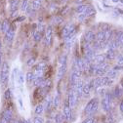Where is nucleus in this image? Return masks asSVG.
Here are the masks:
<instances>
[{"label": "nucleus", "mask_w": 123, "mask_h": 123, "mask_svg": "<svg viewBox=\"0 0 123 123\" xmlns=\"http://www.w3.org/2000/svg\"><path fill=\"white\" fill-rule=\"evenodd\" d=\"M98 109H99V101H98V99L93 98V99H91L88 102V104L86 105L84 111L88 115H93L94 113L97 112Z\"/></svg>", "instance_id": "1"}, {"label": "nucleus", "mask_w": 123, "mask_h": 123, "mask_svg": "<svg viewBox=\"0 0 123 123\" xmlns=\"http://www.w3.org/2000/svg\"><path fill=\"white\" fill-rule=\"evenodd\" d=\"M9 79V65L7 62H3L0 70V84L4 86Z\"/></svg>", "instance_id": "2"}, {"label": "nucleus", "mask_w": 123, "mask_h": 123, "mask_svg": "<svg viewBox=\"0 0 123 123\" xmlns=\"http://www.w3.org/2000/svg\"><path fill=\"white\" fill-rule=\"evenodd\" d=\"M67 56L66 55H63L61 56L60 58V61H59V68H58V79H62L63 78V76L65 75L66 71H67Z\"/></svg>", "instance_id": "3"}, {"label": "nucleus", "mask_w": 123, "mask_h": 123, "mask_svg": "<svg viewBox=\"0 0 123 123\" xmlns=\"http://www.w3.org/2000/svg\"><path fill=\"white\" fill-rule=\"evenodd\" d=\"M111 104V95L110 93H105V97L102 100V110L105 112H110Z\"/></svg>", "instance_id": "4"}, {"label": "nucleus", "mask_w": 123, "mask_h": 123, "mask_svg": "<svg viewBox=\"0 0 123 123\" xmlns=\"http://www.w3.org/2000/svg\"><path fill=\"white\" fill-rule=\"evenodd\" d=\"M68 102L69 104V106L71 109L75 107V105H77V102H78V97H77V94L76 92L74 91L73 88H71L68 92Z\"/></svg>", "instance_id": "5"}, {"label": "nucleus", "mask_w": 123, "mask_h": 123, "mask_svg": "<svg viewBox=\"0 0 123 123\" xmlns=\"http://www.w3.org/2000/svg\"><path fill=\"white\" fill-rule=\"evenodd\" d=\"M80 75H81V71L74 67L72 71H71V75H70V84H71V88H73L75 86V84L78 82V80L80 79Z\"/></svg>", "instance_id": "6"}, {"label": "nucleus", "mask_w": 123, "mask_h": 123, "mask_svg": "<svg viewBox=\"0 0 123 123\" xmlns=\"http://www.w3.org/2000/svg\"><path fill=\"white\" fill-rule=\"evenodd\" d=\"M14 36H15V26L11 25L10 28L8 29V31L5 33V40L8 45L12 44V42L14 40Z\"/></svg>", "instance_id": "7"}, {"label": "nucleus", "mask_w": 123, "mask_h": 123, "mask_svg": "<svg viewBox=\"0 0 123 123\" xmlns=\"http://www.w3.org/2000/svg\"><path fill=\"white\" fill-rule=\"evenodd\" d=\"M107 70H109V65L105 62V63H103L101 65H98V68H97V70H96L95 74L98 75V76H104L106 73Z\"/></svg>", "instance_id": "8"}, {"label": "nucleus", "mask_w": 123, "mask_h": 123, "mask_svg": "<svg viewBox=\"0 0 123 123\" xmlns=\"http://www.w3.org/2000/svg\"><path fill=\"white\" fill-rule=\"evenodd\" d=\"M64 115L67 118V120L70 121L72 118V113H71V107L69 106L68 102H65V105H64Z\"/></svg>", "instance_id": "9"}, {"label": "nucleus", "mask_w": 123, "mask_h": 123, "mask_svg": "<svg viewBox=\"0 0 123 123\" xmlns=\"http://www.w3.org/2000/svg\"><path fill=\"white\" fill-rule=\"evenodd\" d=\"M93 14H95V10H94V8L92 7V6H90L87 11H85L84 13H82V14L79 15V16H78V20L79 21H85L86 18L90 17L91 15H93Z\"/></svg>", "instance_id": "10"}, {"label": "nucleus", "mask_w": 123, "mask_h": 123, "mask_svg": "<svg viewBox=\"0 0 123 123\" xmlns=\"http://www.w3.org/2000/svg\"><path fill=\"white\" fill-rule=\"evenodd\" d=\"M45 30V44L47 46H50L52 43V26H48Z\"/></svg>", "instance_id": "11"}, {"label": "nucleus", "mask_w": 123, "mask_h": 123, "mask_svg": "<svg viewBox=\"0 0 123 123\" xmlns=\"http://www.w3.org/2000/svg\"><path fill=\"white\" fill-rule=\"evenodd\" d=\"M83 85H84V82H83V80H81V79H79L78 80V82L75 84V86L73 87V89H74V91L76 92V94H77V97L78 98H80V97H82V91H83Z\"/></svg>", "instance_id": "12"}, {"label": "nucleus", "mask_w": 123, "mask_h": 123, "mask_svg": "<svg viewBox=\"0 0 123 123\" xmlns=\"http://www.w3.org/2000/svg\"><path fill=\"white\" fill-rule=\"evenodd\" d=\"M74 31H75V26H74V25L68 24V25H67L63 28V36H64V37H67L68 35H69L70 33H72V32H74Z\"/></svg>", "instance_id": "13"}, {"label": "nucleus", "mask_w": 123, "mask_h": 123, "mask_svg": "<svg viewBox=\"0 0 123 123\" xmlns=\"http://www.w3.org/2000/svg\"><path fill=\"white\" fill-rule=\"evenodd\" d=\"M45 68H46V63H40L39 65H37L35 67V69H34V72H33L34 77H36V76H41Z\"/></svg>", "instance_id": "14"}, {"label": "nucleus", "mask_w": 123, "mask_h": 123, "mask_svg": "<svg viewBox=\"0 0 123 123\" xmlns=\"http://www.w3.org/2000/svg\"><path fill=\"white\" fill-rule=\"evenodd\" d=\"M95 36H96V34L92 31V30H88L84 34V40L86 43H92L95 41Z\"/></svg>", "instance_id": "15"}, {"label": "nucleus", "mask_w": 123, "mask_h": 123, "mask_svg": "<svg viewBox=\"0 0 123 123\" xmlns=\"http://www.w3.org/2000/svg\"><path fill=\"white\" fill-rule=\"evenodd\" d=\"M105 55L103 54H98L94 57L93 61H92V64H95V65H101L103 63H105Z\"/></svg>", "instance_id": "16"}, {"label": "nucleus", "mask_w": 123, "mask_h": 123, "mask_svg": "<svg viewBox=\"0 0 123 123\" xmlns=\"http://www.w3.org/2000/svg\"><path fill=\"white\" fill-rule=\"evenodd\" d=\"M95 41H98V42H101V43L105 41V30H100V31H98V33L95 36Z\"/></svg>", "instance_id": "17"}, {"label": "nucleus", "mask_w": 123, "mask_h": 123, "mask_svg": "<svg viewBox=\"0 0 123 123\" xmlns=\"http://www.w3.org/2000/svg\"><path fill=\"white\" fill-rule=\"evenodd\" d=\"M2 117H3L4 119H6L8 122H9L10 120H12V117H13V112H12V111H11L10 109H6V110L3 111V113H2Z\"/></svg>", "instance_id": "18"}, {"label": "nucleus", "mask_w": 123, "mask_h": 123, "mask_svg": "<svg viewBox=\"0 0 123 123\" xmlns=\"http://www.w3.org/2000/svg\"><path fill=\"white\" fill-rule=\"evenodd\" d=\"M90 7V5H86V4H79L77 7L75 8V12L78 13V14H82L85 11L88 10V8Z\"/></svg>", "instance_id": "19"}, {"label": "nucleus", "mask_w": 123, "mask_h": 123, "mask_svg": "<svg viewBox=\"0 0 123 123\" xmlns=\"http://www.w3.org/2000/svg\"><path fill=\"white\" fill-rule=\"evenodd\" d=\"M107 49L109 50H113V51H116V49L119 47V45L117 44V42L115 40H111V42L107 43Z\"/></svg>", "instance_id": "20"}, {"label": "nucleus", "mask_w": 123, "mask_h": 123, "mask_svg": "<svg viewBox=\"0 0 123 123\" xmlns=\"http://www.w3.org/2000/svg\"><path fill=\"white\" fill-rule=\"evenodd\" d=\"M91 92V87L89 85V83H86L83 85V91H82V96L83 97H88L90 95Z\"/></svg>", "instance_id": "21"}, {"label": "nucleus", "mask_w": 123, "mask_h": 123, "mask_svg": "<svg viewBox=\"0 0 123 123\" xmlns=\"http://www.w3.org/2000/svg\"><path fill=\"white\" fill-rule=\"evenodd\" d=\"M10 23H9V21L8 20H4L3 21V23H2V25H1V31L3 32V33H6L7 31H8V29L10 28Z\"/></svg>", "instance_id": "22"}, {"label": "nucleus", "mask_w": 123, "mask_h": 123, "mask_svg": "<svg viewBox=\"0 0 123 123\" xmlns=\"http://www.w3.org/2000/svg\"><path fill=\"white\" fill-rule=\"evenodd\" d=\"M18 5H19V0H10V8L12 13L17 12Z\"/></svg>", "instance_id": "23"}, {"label": "nucleus", "mask_w": 123, "mask_h": 123, "mask_svg": "<svg viewBox=\"0 0 123 123\" xmlns=\"http://www.w3.org/2000/svg\"><path fill=\"white\" fill-rule=\"evenodd\" d=\"M114 40L117 42V44L119 46H121L123 44V31H118L116 33V35H115V39Z\"/></svg>", "instance_id": "24"}, {"label": "nucleus", "mask_w": 123, "mask_h": 123, "mask_svg": "<svg viewBox=\"0 0 123 123\" xmlns=\"http://www.w3.org/2000/svg\"><path fill=\"white\" fill-rule=\"evenodd\" d=\"M105 57L106 59H109V60H113L114 58H116V52L113 51V50H109V49H107Z\"/></svg>", "instance_id": "25"}, {"label": "nucleus", "mask_w": 123, "mask_h": 123, "mask_svg": "<svg viewBox=\"0 0 123 123\" xmlns=\"http://www.w3.org/2000/svg\"><path fill=\"white\" fill-rule=\"evenodd\" d=\"M41 6V0H32V2H31V10L33 11H36L40 8Z\"/></svg>", "instance_id": "26"}, {"label": "nucleus", "mask_w": 123, "mask_h": 123, "mask_svg": "<svg viewBox=\"0 0 123 123\" xmlns=\"http://www.w3.org/2000/svg\"><path fill=\"white\" fill-rule=\"evenodd\" d=\"M52 105V98L48 96L45 100V105H44V110H49Z\"/></svg>", "instance_id": "27"}, {"label": "nucleus", "mask_w": 123, "mask_h": 123, "mask_svg": "<svg viewBox=\"0 0 123 123\" xmlns=\"http://www.w3.org/2000/svg\"><path fill=\"white\" fill-rule=\"evenodd\" d=\"M43 77H42V75L41 76H36V77H34V79L32 80V83L34 86H39V84L43 81Z\"/></svg>", "instance_id": "28"}, {"label": "nucleus", "mask_w": 123, "mask_h": 123, "mask_svg": "<svg viewBox=\"0 0 123 123\" xmlns=\"http://www.w3.org/2000/svg\"><path fill=\"white\" fill-rule=\"evenodd\" d=\"M65 118H66L65 115H63V114H58V115L55 116L54 122H55V123H63V121H64Z\"/></svg>", "instance_id": "29"}, {"label": "nucleus", "mask_w": 123, "mask_h": 123, "mask_svg": "<svg viewBox=\"0 0 123 123\" xmlns=\"http://www.w3.org/2000/svg\"><path fill=\"white\" fill-rule=\"evenodd\" d=\"M59 105H60V95L58 94V95H56L55 98L52 100V105H53L54 107H58Z\"/></svg>", "instance_id": "30"}, {"label": "nucleus", "mask_w": 123, "mask_h": 123, "mask_svg": "<svg viewBox=\"0 0 123 123\" xmlns=\"http://www.w3.org/2000/svg\"><path fill=\"white\" fill-rule=\"evenodd\" d=\"M28 0H23V2H22V5H21V10L23 12H26L27 8H28Z\"/></svg>", "instance_id": "31"}, {"label": "nucleus", "mask_w": 123, "mask_h": 123, "mask_svg": "<svg viewBox=\"0 0 123 123\" xmlns=\"http://www.w3.org/2000/svg\"><path fill=\"white\" fill-rule=\"evenodd\" d=\"M33 79H34V74H33V72L28 71V72L26 73V81L30 83V82H32Z\"/></svg>", "instance_id": "32"}, {"label": "nucleus", "mask_w": 123, "mask_h": 123, "mask_svg": "<svg viewBox=\"0 0 123 123\" xmlns=\"http://www.w3.org/2000/svg\"><path fill=\"white\" fill-rule=\"evenodd\" d=\"M121 95H122V90H121V88H120L119 86L115 87V89H114V97H115V98H119Z\"/></svg>", "instance_id": "33"}, {"label": "nucleus", "mask_w": 123, "mask_h": 123, "mask_svg": "<svg viewBox=\"0 0 123 123\" xmlns=\"http://www.w3.org/2000/svg\"><path fill=\"white\" fill-rule=\"evenodd\" d=\"M43 111H44V106H43L42 105H38L35 107V113H36L37 115H40V114L43 112Z\"/></svg>", "instance_id": "34"}, {"label": "nucleus", "mask_w": 123, "mask_h": 123, "mask_svg": "<svg viewBox=\"0 0 123 123\" xmlns=\"http://www.w3.org/2000/svg\"><path fill=\"white\" fill-rule=\"evenodd\" d=\"M106 122L107 123H115V118L112 113H109L106 116Z\"/></svg>", "instance_id": "35"}, {"label": "nucleus", "mask_w": 123, "mask_h": 123, "mask_svg": "<svg viewBox=\"0 0 123 123\" xmlns=\"http://www.w3.org/2000/svg\"><path fill=\"white\" fill-rule=\"evenodd\" d=\"M4 97H5V99H6L7 101H11V99H12V92H11L10 89H7V90L5 91Z\"/></svg>", "instance_id": "36"}, {"label": "nucleus", "mask_w": 123, "mask_h": 123, "mask_svg": "<svg viewBox=\"0 0 123 123\" xmlns=\"http://www.w3.org/2000/svg\"><path fill=\"white\" fill-rule=\"evenodd\" d=\"M33 37H34V40H35L36 42L40 41V40H41V38H42L41 32H40V31H35V32L33 33Z\"/></svg>", "instance_id": "37"}, {"label": "nucleus", "mask_w": 123, "mask_h": 123, "mask_svg": "<svg viewBox=\"0 0 123 123\" xmlns=\"http://www.w3.org/2000/svg\"><path fill=\"white\" fill-rule=\"evenodd\" d=\"M117 66L123 67V56L122 55L117 56Z\"/></svg>", "instance_id": "38"}, {"label": "nucleus", "mask_w": 123, "mask_h": 123, "mask_svg": "<svg viewBox=\"0 0 123 123\" xmlns=\"http://www.w3.org/2000/svg\"><path fill=\"white\" fill-rule=\"evenodd\" d=\"M33 123H44V119L40 116H36L33 119Z\"/></svg>", "instance_id": "39"}, {"label": "nucleus", "mask_w": 123, "mask_h": 123, "mask_svg": "<svg viewBox=\"0 0 123 123\" xmlns=\"http://www.w3.org/2000/svg\"><path fill=\"white\" fill-rule=\"evenodd\" d=\"M34 63H35V59L34 58H31V59H29L28 61H27V66L28 67H31V66H33L34 65Z\"/></svg>", "instance_id": "40"}, {"label": "nucleus", "mask_w": 123, "mask_h": 123, "mask_svg": "<svg viewBox=\"0 0 123 123\" xmlns=\"http://www.w3.org/2000/svg\"><path fill=\"white\" fill-rule=\"evenodd\" d=\"M24 80H25L24 73H20V75H19V83L20 84H23L24 83Z\"/></svg>", "instance_id": "41"}, {"label": "nucleus", "mask_w": 123, "mask_h": 123, "mask_svg": "<svg viewBox=\"0 0 123 123\" xmlns=\"http://www.w3.org/2000/svg\"><path fill=\"white\" fill-rule=\"evenodd\" d=\"M82 123H95V120H94V118H92V117H90V118L86 119L85 121H83Z\"/></svg>", "instance_id": "42"}, {"label": "nucleus", "mask_w": 123, "mask_h": 123, "mask_svg": "<svg viewBox=\"0 0 123 123\" xmlns=\"http://www.w3.org/2000/svg\"><path fill=\"white\" fill-rule=\"evenodd\" d=\"M3 64V55H2V52L0 51V66H2Z\"/></svg>", "instance_id": "43"}, {"label": "nucleus", "mask_w": 123, "mask_h": 123, "mask_svg": "<svg viewBox=\"0 0 123 123\" xmlns=\"http://www.w3.org/2000/svg\"><path fill=\"white\" fill-rule=\"evenodd\" d=\"M119 110H120V111L121 112H123V101L120 103V105H119Z\"/></svg>", "instance_id": "44"}, {"label": "nucleus", "mask_w": 123, "mask_h": 123, "mask_svg": "<svg viewBox=\"0 0 123 123\" xmlns=\"http://www.w3.org/2000/svg\"><path fill=\"white\" fill-rule=\"evenodd\" d=\"M112 2H115L116 3V2H119V0H112Z\"/></svg>", "instance_id": "45"}, {"label": "nucleus", "mask_w": 123, "mask_h": 123, "mask_svg": "<svg viewBox=\"0 0 123 123\" xmlns=\"http://www.w3.org/2000/svg\"><path fill=\"white\" fill-rule=\"evenodd\" d=\"M1 48H2V45H1V42H0V51H1Z\"/></svg>", "instance_id": "46"}, {"label": "nucleus", "mask_w": 123, "mask_h": 123, "mask_svg": "<svg viewBox=\"0 0 123 123\" xmlns=\"http://www.w3.org/2000/svg\"><path fill=\"white\" fill-rule=\"evenodd\" d=\"M119 1H120L121 3H123V0H119Z\"/></svg>", "instance_id": "47"}, {"label": "nucleus", "mask_w": 123, "mask_h": 123, "mask_svg": "<svg viewBox=\"0 0 123 123\" xmlns=\"http://www.w3.org/2000/svg\"><path fill=\"white\" fill-rule=\"evenodd\" d=\"M121 46H122V50H123V44H122V45H121Z\"/></svg>", "instance_id": "48"}, {"label": "nucleus", "mask_w": 123, "mask_h": 123, "mask_svg": "<svg viewBox=\"0 0 123 123\" xmlns=\"http://www.w3.org/2000/svg\"><path fill=\"white\" fill-rule=\"evenodd\" d=\"M0 28H1V25H0Z\"/></svg>", "instance_id": "49"}]
</instances>
